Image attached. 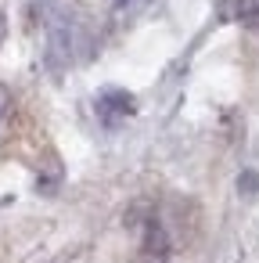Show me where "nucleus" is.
I'll return each mask as SVG.
<instances>
[{
    "mask_svg": "<svg viewBox=\"0 0 259 263\" xmlns=\"http://www.w3.org/2000/svg\"><path fill=\"white\" fill-rule=\"evenodd\" d=\"M133 108H137L133 94H126V90H105L97 98V123L108 126V130H115V126H123L133 116Z\"/></svg>",
    "mask_w": 259,
    "mask_h": 263,
    "instance_id": "obj_1",
    "label": "nucleus"
},
{
    "mask_svg": "<svg viewBox=\"0 0 259 263\" xmlns=\"http://www.w3.org/2000/svg\"><path fill=\"white\" fill-rule=\"evenodd\" d=\"M141 252H144L148 259H166V252H169V234H166V227H162L158 216H148V220L141 223Z\"/></svg>",
    "mask_w": 259,
    "mask_h": 263,
    "instance_id": "obj_2",
    "label": "nucleus"
},
{
    "mask_svg": "<svg viewBox=\"0 0 259 263\" xmlns=\"http://www.w3.org/2000/svg\"><path fill=\"white\" fill-rule=\"evenodd\" d=\"M220 18L245 26V29H259V0H220Z\"/></svg>",
    "mask_w": 259,
    "mask_h": 263,
    "instance_id": "obj_3",
    "label": "nucleus"
},
{
    "mask_svg": "<svg viewBox=\"0 0 259 263\" xmlns=\"http://www.w3.org/2000/svg\"><path fill=\"white\" fill-rule=\"evenodd\" d=\"M8 108H11V94H8V87H4V83H0V123H4Z\"/></svg>",
    "mask_w": 259,
    "mask_h": 263,
    "instance_id": "obj_4",
    "label": "nucleus"
},
{
    "mask_svg": "<svg viewBox=\"0 0 259 263\" xmlns=\"http://www.w3.org/2000/svg\"><path fill=\"white\" fill-rule=\"evenodd\" d=\"M130 4H133V0H112V8H115V11H123V8H130Z\"/></svg>",
    "mask_w": 259,
    "mask_h": 263,
    "instance_id": "obj_5",
    "label": "nucleus"
}]
</instances>
